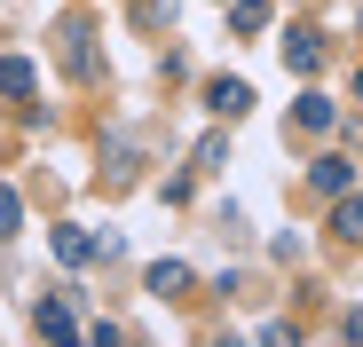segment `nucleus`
Returning <instances> with one entry per match:
<instances>
[{
    "label": "nucleus",
    "instance_id": "obj_1",
    "mask_svg": "<svg viewBox=\"0 0 363 347\" xmlns=\"http://www.w3.org/2000/svg\"><path fill=\"white\" fill-rule=\"evenodd\" d=\"M95 40H103V32H95L87 16H64V24H55V55H64V72H72L79 87H87V79H103V55H95Z\"/></svg>",
    "mask_w": 363,
    "mask_h": 347
},
{
    "label": "nucleus",
    "instance_id": "obj_2",
    "mask_svg": "<svg viewBox=\"0 0 363 347\" xmlns=\"http://www.w3.org/2000/svg\"><path fill=\"white\" fill-rule=\"evenodd\" d=\"M206 110H213V119H245V110H253V87L245 79H206Z\"/></svg>",
    "mask_w": 363,
    "mask_h": 347
},
{
    "label": "nucleus",
    "instance_id": "obj_3",
    "mask_svg": "<svg viewBox=\"0 0 363 347\" xmlns=\"http://www.w3.org/2000/svg\"><path fill=\"white\" fill-rule=\"evenodd\" d=\"M324 64V32H308V24H292L284 32V72H300V79H308Z\"/></svg>",
    "mask_w": 363,
    "mask_h": 347
},
{
    "label": "nucleus",
    "instance_id": "obj_4",
    "mask_svg": "<svg viewBox=\"0 0 363 347\" xmlns=\"http://www.w3.org/2000/svg\"><path fill=\"white\" fill-rule=\"evenodd\" d=\"M308 190H316V198H340V190H355V166H347L340 150H324V158L308 166Z\"/></svg>",
    "mask_w": 363,
    "mask_h": 347
},
{
    "label": "nucleus",
    "instance_id": "obj_5",
    "mask_svg": "<svg viewBox=\"0 0 363 347\" xmlns=\"http://www.w3.org/2000/svg\"><path fill=\"white\" fill-rule=\"evenodd\" d=\"M332 237L340 245H363V190H340L332 198Z\"/></svg>",
    "mask_w": 363,
    "mask_h": 347
},
{
    "label": "nucleus",
    "instance_id": "obj_6",
    "mask_svg": "<svg viewBox=\"0 0 363 347\" xmlns=\"http://www.w3.org/2000/svg\"><path fill=\"white\" fill-rule=\"evenodd\" d=\"M332 119H340V110H332V95H316V87L292 103V127H300V135H332Z\"/></svg>",
    "mask_w": 363,
    "mask_h": 347
},
{
    "label": "nucleus",
    "instance_id": "obj_7",
    "mask_svg": "<svg viewBox=\"0 0 363 347\" xmlns=\"http://www.w3.org/2000/svg\"><path fill=\"white\" fill-rule=\"evenodd\" d=\"M40 87V64H32V55H0V95H9V103H24Z\"/></svg>",
    "mask_w": 363,
    "mask_h": 347
},
{
    "label": "nucleus",
    "instance_id": "obj_8",
    "mask_svg": "<svg viewBox=\"0 0 363 347\" xmlns=\"http://www.w3.org/2000/svg\"><path fill=\"white\" fill-rule=\"evenodd\" d=\"M143 284H150L158 300H182V292H190V261H150V276H143Z\"/></svg>",
    "mask_w": 363,
    "mask_h": 347
},
{
    "label": "nucleus",
    "instance_id": "obj_9",
    "mask_svg": "<svg viewBox=\"0 0 363 347\" xmlns=\"http://www.w3.org/2000/svg\"><path fill=\"white\" fill-rule=\"evenodd\" d=\"M32 331H40V339H79V324H72L64 300H40V308H32Z\"/></svg>",
    "mask_w": 363,
    "mask_h": 347
},
{
    "label": "nucleus",
    "instance_id": "obj_10",
    "mask_svg": "<svg viewBox=\"0 0 363 347\" xmlns=\"http://www.w3.org/2000/svg\"><path fill=\"white\" fill-rule=\"evenodd\" d=\"M55 261H64V268H87V261H95V237L64 221V229H55Z\"/></svg>",
    "mask_w": 363,
    "mask_h": 347
},
{
    "label": "nucleus",
    "instance_id": "obj_11",
    "mask_svg": "<svg viewBox=\"0 0 363 347\" xmlns=\"http://www.w3.org/2000/svg\"><path fill=\"white\" fill-rule=\"evenodd\" d=\"M269 24V0H229V32H261Z\"/></svg>",
    "mask_w": 363,
    "mask_h": 347
},
{
    "label": "nucleus",
    "instance_id": "obj_12",
    "mask_svg": "<svg viewBox=\"0 0 363 347\" xmlns=\"http://www.w3.org/2000/svg\"><path fill=\"white\" fill-rule=\"evenodd\" d=\"M253 339H261V347H300V324H284V316H269V324H261Z\"/></svg>",
    "mask_w": 363,
    "mask_h": 347
},
{
    "label": "nucleus",
    "instance_id": "obj_13",
    "mask_svg": "<svg viewBox=\"0 0 363 347\" xmlns=\"http://www.w3.org/2000/svg\"><path fill=\"white\" fill-rule=\"evenodd\" d=\"M16 229H24V198L0 182V237H16Z\"/></svg>",
    "mask_w": 363,
    "mask_h": 347
},
{
    "label": "nucleus",
    "instance_id": "obj_14",
    "mask_svg": "<svg viewBox=\"0 0 363 347\" xmlns=\"http://www.w3.org/2000/svg\"><path fill=\"white\" fill-rule=\"evenodd\" d=\"M221 158H229V135H206V142H198V174H213Z\"/></svg>",
    "mask_w": 363,
    "mask_h": 347
},
{
    "label": "nucleus",
    "instance_id": "obj_15",
    "mask_svg": "<svg viewBox=\"0 0 363 347\" xmlns=\"http://www.w3.org/2000/svg\"><path fill=\"white\" fill-rule=\"evenodd\" d=\"M79 339H87V347H118V339H127V331H118V324H111V316H103V324H87V331H79Z\"/></svg>",
    "mask_w": 363,
    "mask_h": 347
},
{
    "label": "nucleus",
    "instance_id": "obj_16",
    "mask_svg": "<svg viewBox=\"0 0 363 347\" xmlns=\"http://www.w3.org/2000/svg\"><path fill=\"white\" fill-rule=\"evenodd\" d=\"M340 339H347V347L363 339V308H347V316H340Z\"/></svg>",
    "mask_w": 363,
    "mask_h": 347
},
{
    "label": "nucleus",
    "instance_id": "obj_17",
    "mask_svg": "<svg viewBox=\"0 0 363 347\" xmlns=\"http://www.w3.org/2000/svg\"><path fill=\"white\" fill-rule=\"evenodd\" d=\"M355 95H363V72H355Z\"/></svg>",
    "mask_w": 363,
    "mask_h": 347
}]
</instances>
